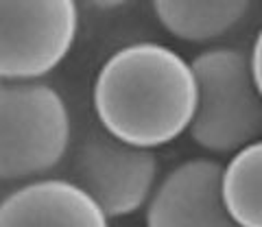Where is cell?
Masks as SVG:
<instances>
[{
    "label": "cell",
    "instance_id": "obj_1",
    "mask_svg": "<svg viewBox=\"0 0 262 227\" xmlns=\"http://www.w3.org/2000/svg\"><path fill=\"white\" fill-rule=\"evenodd\" d=\"M92 109L98 127L129 147H166L188 133L196 109L190 61L160 42L120 46L94 77Z\"/></svg>",
    "mask_w": 262,
    "mask_h": 227
},
{
    "label": "cell",
    "instance_id": "obj_2",
    "mask_svg": "<svg viewBox=\"0 0 262 227\" xmlns=\"http://www.w3.org/2000/svg\"><path fill=\"white\" fill-rule=\"evenodd\" d=\"M196 81V109L188 135L210 155H232L258 142L262 101L236 46H210L190 59Z\"/></svg>",
    "mask_w": 262,
    "mask_h": 227
},
{
    "label": "cell",
    "instance_id": "obj_3",
    "mask_svg": "<svg viewBox=\"0 0 262 227\" xmlns=\"http://www.w3.org/2000/svg\"><path fill=\"white\" fill-rule=\"evenodd\" d=\"M70 147V109L53 85L0 81V181L53 177Z\"/></svg>",
    "mask_w": 262,
    "mask_h": 227
},
{
    "label": "cell",
    "instance_id": "obj_4",
    "mask_svg": "<svg viewBox=\"0 0 262 227\" xmlns=\"http://www.w3.org/2000/svg\"><path fill=\"white\" fill-rule=\"evenodd\" d=\"M68 155L63 179L94 199L110 221L144 210L160 179L155 151L129 147L101 127L88 129Z\"/></svg>",
    "mask_w": 262,
    "mask_h": 227
},
{
    "label": "cell",
    "instance_id": "obj_5",
    "mask_svg": "<svg viewBox=\"0 0 262 227\" xmlns=\"http://www.w3.org/2000/svg\"><path fill=\"white\" fill-rule=\"evenodd\" d=\"M81 29L72 0L0 3V81L35 83L66 61Z\"/></svg>",
    "mask_w": 262,
    "mask_h": 227
},
{
    "label": "cell",
    "instance_id": "obj_6",
    "mask_svg": "<svg viewBox=\"0 0 262 227\" xmlns=\"http://www.w3.org/2000/svg\"><path fill=\"white\" fill-rule=\"evenodd\" d=\"M221 162L192 157L158 179L144 206V227H236L219 194Z\"/></svg>",
    "mask_w": 262,
    "mask_h": 227
},
{
    "label": "cell",
    "instance_id": "obj_7",
    "mask_svg": "<svg viewBox=\"0 0 262 227\" xmlns=\"http://www.w3.org/2000/svg\"><path fill=\"white\" fill-rule=\"evenodd\" d=\"M0 227H112L103 210L61 175L15 186L0 199Z\"/></svg>",
    "mask_w": 262,
    "mask_h": 227
},
{
    "label": "cell",
    "instance_id": "obj_8",
    "mask_svg": "<svg viewBox=\"0 0 262 227\" xmlns=\"http://www.w3.org/2000/svg\"><path fill=\"white\" fill-rule=\"evenodd\" d=\"M247 0H158L153 13L162 29L188 44H212L247 18Z\"/></svg>",
    "mask_w": 262,
    "mask_h": 227
},
{
    "label": "cell",
    "instance_id": "obj_9",
    "mask_svg": "<svg viewBox=\"0 0 262 227\" xmlns=\"http://www.w3.org/2000/svg\"><path fill=\"white\" fill-rule=\"evenodd\" d=\"M219 194L236 227H262V144L253 142L221 162Z\"/></svg>",
    "mask_w": 262,
    "mask_h": 227
},
{
    "label": "cell",
    "instance_id": "obj_10",
    "mask_svg": "<svg viewBox=\"0 0 262 227\" xmlns=\"http://www.w3.org/2000/svg\"><path fill=\"white\" fill-rule=\"evenodd\" d=\"M245 55H247V70L251 75L253 85L262 92V35L260 33H256L249 51H245Z\"/></svg>",
    "mask_w": 262,
    "mask_h": 227
}]
</instances>
